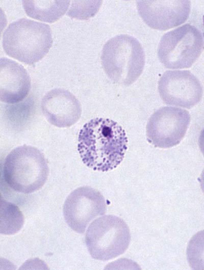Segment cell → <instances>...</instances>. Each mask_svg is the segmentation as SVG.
<instances>
[{
    "mask_svg": "<svg viewBox=\"0 0 204 270\" xmlns=\"http://www.w3.org/2000/svg\"><path fill=\"white\" fill-rule=\"evenodd\" d=\"M3 172L5 182L12 190L30 194L44 185L49 169L46 160L40 150L23 145L8 154L4 161Z\"/></svg>",
    "mask_w": 204,
    "mask_h": 270,
    "instance_id": "obj_4",
    "label": "cell"
},
{
    "mask_svg": "<svg viewBox=\"0 0 204 270\" xmlns=\"http://www.w3.org/2000/svg\"><path fill=\"white\" fill-rule=\"evenodd\" d=\"M102 1H76L71 2L67 15L71 18L79 19H88L98 12Z\"/></svg>",
    "mask_w": 204,
    "mask_h": 270,
    "instance_id": "obj_15",
    "label": "cell"
},
{
    "mask_svg": "<svg viewBox=\"0 0 204 270\" xmlns=\"http://www.w3.org/2000/svg\"><path fill=\"white\" fill-rule=\"evenodd\" d=\"M138 13L149 27L167 30L185 22L190 14V1H139Z\"/></svg>",
    "mask_w": 204,
    "mask_h": 270,
    "instance_id": "obj_10",
    "label": "cell"
},
{
    "mask_svg": "<svg viewBox=\"0 0 204 270\" xmlns=\"http://www.w3.org/2000/svg\"><path fill=\"white\" fill-rule=\"evenodd\" d=\"M106 210L102 194L88 186L76 188L66 199L63 208L64 220L74 231L84 233L89 224Z\"/></svg>",
    "mask_w": 204,
    "mask_h": 270,
    "instance_id": "obj_8",
    "label": "cell"
},
{
    "mask_svg": "<svg viewBox=\"0 0 204 270\" xmlns=\"http://www.w3.org/2000/svg\"><path fill=\"white\" fill-rule=\"evenodd\" d=\"M42 112L47 121L60 128L69 127L76 123L81 115V105L68 90L54 89L48 92L41 103Z\"/></svg>",
    "mask_w": 204,
    "mask_h": 270,
    "instance_id": "obj_11",
    "label": "cell"
},
{
    "mask_svg": "<svg viewBox=\"0 0 204 270\" xmlns=\"http://www.w3.org/2000/svg\"><path fill=\"white\" fill-rule=\"evenodd\" d=\"M23 215L19 208L14 204L1 201V233L14 234L22 227Z\"/></svg>",
    "mask_w": 204,
    "mask_h": 270,
    "instance_id": "obj_14",
    "label": "cell"
},
{
    "mask_svg": "<svg viewBox=\"0 0 204 270\" xmlns=\"http://www.w3.org/2000/svg\"><path fill=\"white\" fill-rule=\"evenodd\" d=\"M85 243L91 256L107 261L123 254L128 249L131 235L126 223L113 215L99 217L87 230Z\"/></svg>",
    "mask_w": 204,
    "mask_h": 270,
    "instance_id": "obj_5",
    "label": "cell"
},
{
    "mask_svg": "<svg viewBox=\"0 0 204 270\" xmlns=\"http://www.w3.org/2000/svg\"><path fill=\"white\" fill-rule=\"evenodd\" d=\"M191 117L186 110L165 106L155 112L146 125L148 141L156 147L167 148L178 144L184 137Z\"/></svg>",
    "mask_w": 204,
    "mask_h": 270,
    "instance_id": "obj_7",
    "label": "cell"
},
{
    "mask_svg": "<svg viewBox=\"0 0 204 270\" xmlns=\"http://www.w3.org/2000/svg\"><path fill=\"white\" fill-rule=\"evenodd\" d=\"M203 49L202 33L194 25L187 23L162 36L158 56L167 68H187L196 62Z\"/></svg>",
    "mask_w": 204,
    "mask_h": 270,
    "instance_id": "obj_6",
    "label": "cell"
},
{
    "mask_svg": "<svg viewBox=\"0 0 204 270\" xmlns=\"http://www.w3.org/2000/svg\"><path fill=\"white\" fill-rule=\"evenodd\" d=\"M69 1H22L24 10L29 17L48 23L59 19L67 10Z\"/></svg>",
    "mask_w": 204,
    "mask_h": 270,
    "instance_id": "obj_13",
    "label": "cell"
},
{
    "mask_svg": "<svg viewBox=\"0 0 204 270\" xmlns=\"http://www.w3.org/2000/svg\"><path fill=\"white\" fill-rule=\"evenodd\" d=\"M31 78L20 64L7 58L0 60V99L8 104L22 101L31 90Z\"/></svg>",
    "mask_w": 204,
    "mask_h": 270,
    "instance_id": "obj_12",
    "label": "cell"
},
{
    "mask_svg": "<svg viewBox=\"0 0 204 270\" xmlns=\"http://www.w3.org/2000/svg\"><path fill=\"white\" fill-rule=\"evenodd\" d=\"M128 139L124 129L109 119L96 118L86 123L78 137V150L84 164L95 170L107 172L123 160Z\"/></svg>",
    "mask_w": 204,
    "mask_h": 270,
    "instance_id": "obj_1",
    "label": "cell"
},
{
    "mask_svg": "<svg viewBox=\"0 0 204 270\" xmlns=\"http://www.w3.org/2000/svg\"><path fill=\"white\" fill-rule=\"evenodd\" d=\"M4 50L9 57L27 64L41 60L53 44L49 25L23 18L10 23L3 35Z\"/></svg>",
    "mask_w": 204,
    "mask_h": 270,
    "instance_id": "obj_2",
    "label": "cell"
},
{
    "mask_svg": "<svg viewBox=\"0 0 204 270\" xmlns=\"http://www.w3.org/2000/svg\"><path fill=\"white\" fill-rule=\"evenodd\" d=\"M161 98L168 105L190 109L201 100L202 87L199 79L188 70H168L158 82Z\"/></svg>",
    "mask_w": 204,
    "mask_h": 270,
    "instance_id": "obj_9",
    "label": "cell"
},
{
    "mask_svg": "<svg viewBox=\"0 0 204 270\" xmlns=\"http://www.w3.org/2000/svg\"><path fill=\"white\" fill-rule=\"evenodd\" d=\"M145 58L143 48L138 40L123 34L112 38L105 43L101 61L105 73L113 82L127 86L141 74Z\"/></svg>",
    "mask_w": 204,
    "mask_h": 270,
    "instance_id": "obj_3",
    "label": "cell"
}]
</instances>
